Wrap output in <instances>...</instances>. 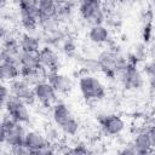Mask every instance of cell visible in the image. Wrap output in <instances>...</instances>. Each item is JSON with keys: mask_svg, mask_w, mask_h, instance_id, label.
<instances>
[{"mask_svg": "<svg viewBox=\"0 0 155 155\" xmlns=\"http://www.w3.org/2000/svg\"><path fill=\"white\" fill-rule=\"evenodd\" d=\"M39 0H16L18 11H33L38 8Z\"/></svg>", "mask_w": 155, "mask_h": 155, "instance_id": "cell-30", "label": "cell"}, {"mask_svg": "<svg viewBox=\"0 0 155 155\" xmlns=\"http://www.w3.org/2000/svg\"><path fill=\"white\" fill-rule=\"evenodd\" d=\"M117 153L119 154H122V155H137L136 154V150H134V148H133V145L131 143L122 144Z\"/></svg>", "mask_w": 155, "mask_h": 155, "instance_id": "cell-34", "label": "cell"}, {"mask_svg": "<svg viewBox=\"0 0 155 155\" xmlns=\"http://www.w3.org/2000/svg\"><path fill=\"white\" fill-rule=\"evenodd\" d=\"M153 38V23H144L142 28V41L149 44Z\"/></svg>", "mask_w": 155, "mask_h": 155, "instance_id": "cell-31", "label": "cell"}, {"mask_svg": "<svg viewBox=\"0 0 155 155\" xmlns=\"http://www.w3.org/2000/svg\"><path fill=\"white\" fill-rule=\"evenodd\" d=\"M5 139H6V131L4 128V125L0 120V145L5 144Z\"/></svg>", "mask_w": 155, "mask_h": 155, "instance_id": "cell-37", "label": "cell"}, {"mask_svg": "<svg viewBox=\"0 0 155 155\" xmlns=\"http://www.w3.org/2000/svg\"><path fill=\"white\" fill-rule=\"evenodd\" d=\"M18 45L21 51H33L38 52L41 47V39L38 35L29 34L25 31H22L18 35Z\"/></svg>", "mask_w": 155, "mask_h": 155, "instance_id": "cell-16", "label": "cell"}, {"mask_svg": "<svg viewBox=\"0 0 155 155\" xmlns=\"http://www.w3.org/2000/svg\"><path fill=\"white\" fill-rule=\"evenodd\" d=\"M87 39L94 46L108 45L111 40V33L110 29L104 23L94 24V25H90L87 31Z\"/></svg>", "mask_w": 155, "mask_h": 155, "instance_id": "cell-11", "label": "cell"}, {"mask_svg": "<svg viewBox=\"0 0 155 155\" xmlns=\"http://www.w3.org/2000/svg\"><path fill=\"white\" fill-rule=\"evenodd\" d=\"M65 151L67 153H70V154H87L90 150H88V148H87L86 144H84V143H76L71 148H68Z\"/></svg>", "mask_w": 155, "mask_h": 155, "instance_id": "cell-32", "label": "cell"}, {"mask_svg": "<svg viewBox=\"0 0 155 155\" xmlns=\"http://www.w3.org/2000/svg\"><path fill=\"white\" fill-rule=\"evenodd\" d=\"M8 87H10L11 94H13V96H16L17 98H19L21 101H23L28 107L36 103L33 87H31L30 85H28V84H27L24 80H22L21 78H17V79H15L13 81H11Z\"/></svg>", "mask_w": 155, "mask_h": 155, "instance_id": "cell-9", "label": "cell"}, {"mask_svg": "<svg viewBox=\"0 0 155 155\" xmlns=\"http://www.w3.org/2000/svg\"><path fill=\"white\" fill-rule=\"evenodd\" d=\"M97 62L99 65V71L105 76V79L116 81L117 73L127 64L126 56L120 50L105 48L101 51L97 56Z\"/></svg>", "mask_w": 155, "mask_h": 155, "instance_id": "cell-1", "label": "cell"}, {"mask_svg": "<svg viewBox=\"0 0 155 155\" xmlns=\"http://www.w3.org/2000/svg\"><path fill=\"white\" fill-rule=\"evenodd\" d=\"M19 65H21V69H40L41 67H40L38 52L21 51Z\"/></svg>", "mask_w": 155, "mask_h": 155, "instance_id": "cell-18", "label": "cell"}, {"mask_svg": "<svg viewBox=\"0 0 155 155\" xmlns=\"http://www.w3.org/2000/svg\"><path fill=\"white\" fill-rule=\"evenodd\" d=\"M116 81L127 91H138L144 87L147 80L138 65L127 63L116 75Z\"/></svg>", "mask_w": 155, "mask_h": 155, "instance_id": "cell-3", "label": "cell"}, {"mask_svg": "<svg viewBox=\"0 0 155 155\" xmlns=\"http://www.w3.org/2000/svg\"><path fill=\"white\" fill-rule=\"evenodd\" d=\"M23 144L30 151V154H38L44 147L48 144L45 134L38 130H27Z\"/></svg>", "mask_w": 155, "mask_h": 155, "instance_id": "cell-13", "label": "cell"}, {"mask_svg": "<svg viewBox=\"0 0 155 155\" xmlns=\"http://www.w3.org/2000/svg\"><path fill=\"white\" fill-rule=\"evenodd\" d=\"M145 80L149 82L150 88H153L154 86V79H155V68H154V63L153 61H144L143 62V69H142Z\"/></svg>", "mask_w": 155, "mask_h": 155, "instance_id": "cell-29", "label": "cell"}, {"mask_svg": "<svg viewBox=\"0 0 155 155\" xmlns=\"http://www.w3.org/2000/svg\"><path fill=\"white\" fill-rule=\"evenodd\" d=\"M57 21L62 24H67L73 19V5L70 1H58V7H57V12L56 16Z\"/></svg>", "mask_w": 155, "mask_h": 155, "instance_id": "cell-19", "label": "cell"}, {"mask_svg": "<svg viewBox=\"0 0 155 155\" xmlns=\"http://www.w3.org/2000/svg\"><path fill=\"white\" fill-rule=\"evenodd\" d=\"M0 62H4V54H2V47L0 45Z\"/></svg>", "mask_w": 155, "mask_h": 155, "instance_id": "cell-39", "label": "cell"}, {"mask_svg": "<svg viewBox=\"0 0 155 155\" xmlns=\"http://www.w3.org/2000/svg\"><path fill=\"white\" fill-rule=\"evenodd\" d=\"M8 33H10V30L7 28V24L0 19V40H4Z\"/></svg>", "mask_w": 155, "mask_h": 155, "instance_id": "cell-36", "label": "cell"}, {"mask_svg": "<svg viewBox=\"0 0 155 155\" xmlns=\"http://www.w3.org/2000/svg\"><path fill=\"white\" fill-rule=\"evenodd\" d=\"M38 54L40 67L46 73V75L51 71H57V68L59 65V57L53 46L41 45V47L38 51Z\"/></svg>", "mask_w": 155, "mask_h": 155, "instance_id": "cell-8", "label": "cell"}, {"mask_svg": "<svg viewBox=\"0 0 155 155\" xmlns=\"http://www.w3.org/2000/svg\"><path fill=\"white\" fill-rule=\"evenodd\" d=\"M76 48H78V46H76L75 40L73 38H69L68 35L61 42V50L67 56H74V54H76Z\"/></svg>", "mask_w": 155, "mask_h": 155, "instance_id": "cell-28", "label": "cell"}, {"mask_svg": "<svg viewBox=\"0 0 155 155\" xmlns=\"http://www.w3.org/2000/svg\"><path fill=\"white\" fill-rule=\"evenodd\" d=\"M104 24L111 29V28H119L122 24V16L120 15V12L116 11H110V12H105V19H104Z\"/></svg>", "mask_w": 155, "mask_h": 155, "instance_id": "cell-25", "label": "cell"}, {"mask_svg": "<svg viewBox=\"0 0 155 155\" xmlns=\"http://www.w3.org/2000/svg\"><path fill=\"white\" fill-rule=\"evenodd\" d=\"M4 109H5V113H7L15 121L23 125H27L30 122L31 115L28 109V105L16 96L10 94L7 97L4 104Z\"/></svg>", "mask_w": 155, "mask_h": 155, "instance_id": "cell-5", "label": "cell"}, {"mask_svg": "<svg viewBox=\"0 0 155 155\" xmlns=\"http://www.w3.org/2000/svg\"><path fill=\"white\" fill-rule=\"evenodd\" d=\"M33 91H34L36 103L42 107L50 108L58 101V98H57L58 93L54 91V88L47 80H44V81L36 84L35 86H33Z\"/></svg>", "mask_w": 155, "mask_h": 155, "instance_id": "cell-7", "label": "cell"}, {"mask_svg": "<svg viewBox=\"0 0 155 155\" xmlns=\"http://www.w3.org/2000/svg\"><path fill=\"white\" fill-rule=\"evenodd\" d=\"M25 128L23 124L19 122H15L11 127H8L6 130V139H5V144L10 148L13 145H19L23 144L24 142V136H25Z\"/></svg>", "mask_w": 155, "mask_h": 155, "instance_id": "cell-14", "label": "cell"}, {"mask_svg": "<svg viewBox=\"0 0 155 155\" xmlns=\"http://www.w3.org/2000/svg\"><path fill=\"white\" fill-rule=\"evenodd\" d=\"M58 127H59V130H61V132H62L63 136L74 137L80 131V122L74 116H71L67 121H64L63 124H61Z\"/></svg>", "mask_w": 155, "mask_h": 155, "instance_id": "cell-23", "label": "cell"}, {"mask_svg": "<svg viewBox=\"0 0 155 155\" xmlns=\"http://www.w3.org/2000/svg\"><path fill=\"white\" fill-rule=\"evenodd\" d=\"M8 2H10V0H0V11L6 8L8 6Z\"/></svg>", "mask_w": 155, "mask_h": 155, "instance_id": "cell-38", "label": "cell"}, {"mask_svg": "<svg viewBox=\"0 0 155 155\" xmlns=\"http://www.w3.org/2000/svg\"><path fill=\"white\" fill-rule=\"evenodd\" d=\"M39 29L44 33H52L56 31L57 29L61 28V23L57 21L56 17H46V16H40L39 17Z\"/></svg>", "mask_w": 155, "mask_h": 155, "instance_id": "cell-21", "label": "cell"}, {"mask_svg": "<svg viewBox=\"0 0 155 155\" xmlns=\"http://www.w3.org/2000/svg\"><path fill=\"white\" fill-rule=\"evenodd\" d=\"M96 119L101 126V130L107 137H117L124 133L126 130L125 120L114 113H99L96 115Z\"/></svg>", "mask_w": 155, "mask_h": 155, "instance_id": "cell-4", "label": "cell"}, {"mask_svg": "<svg viewBox=\"0 0 155 155\" xmlns=\"http://www.w3.org/2000/svg\"><path fill=\"white\" fill-rule=\"evenodd\" d=\"M131 144L133 145L137 155H147L154 151V144L151 143L145 127L139 128L133 133Z\"/></svg>", "mask_w": 155, "mask_h": 155, "instance_id": "cell-12", "label": "cell"}, {"mask_svg": "<svg viewBox=\"0 0 155 155\" xmlns=\"http://www.w3.org/2000/svg\"><path fill=\"white\" fill-rule=\"evenodd\" d=\"M42 133L45 134L47 142L51 143V144L59 143L62 140V136H63L62 132H61V130H59V127L56 124H53V125H51V124L50 125H46V127H45V130H44Z\"/></svg>", "mask_w": 155, "mask_h": 155, "instance_id": "cell-24", "label": "cell"}, {"mask_svg": "<svg viewBox=\"0 0 155 155\" xmlns=\"http://www.w3.org/2000/svg\"><path fill=\"white\" fill-rule=\"evenodd\" d=\"M46 80L52 85L54 91L58 94H68L71 92L74 87V82L70 76L58 73V71H51L46 75Z\"/></svg>", "mask_w": 155, "mask_h": 155, "instance_id": "cell-10", "label": "cell"}, {"mask_svg": "<svg viewBox=\"0 0 155 155\" xmlns=\"http://www.w3.org/2000/svg\"><path fill=\"white\" fill-rule=\"evenodd\" d=\"M11 94L10 92V87L6 85V82H4L1 86H0V110L4 108V104L7 99V97Z\"/></svg>", "mask_w": 155, "mask_h": 155, "instance_id": "cell-33", "label": "cell"}, {"mask_svg": "<svg viewBox=\"0 0 155 155\" xmlns=\"http://www.w3.org/2000/svg\"><path fill=\"white\" fill-rule=\"evenodd\" d=\"M51 116H52L53 124H56L57 126H59L61 124H63L64 121H67L69 117H71L73 116V113H71V109L69 108V105L65 102L57 101L51 107Z\"/></svg>", "mask_w": 155, "mask_h": 155, "instance_id": "cell-15", "label": "cell"}, {"mask_svg": "<svg viewBox=\"0 0 155 155\" xmlns=\"http://www.w3.org/2000/svg\"><path fill=\"white\" fill-rule=\"evenodd\" d=\"M78 12L81 19L88 24H102L105 19V10L104 5H94V4H81L78 2Z\"/></svg>", "mask_w": 155, "mask_h": 155, "instance_id": "cell-6", "label": "cell"}, {"mask_svg": "<svg viewBox=\"0 0 155 155\" xmlns=\"http://www.w3.org/2000/svg\"><path fill=\"white\" fill-rule=\"evenodd\" d=\"M8 151L12 153V154H16V155H19V154H30V151L25 148L24 144H19V145L10 147V148H8Z\"/></svg>", "mask_w": 155, "mask_h": 155, "instance_id": "cell-35", "label": "cell"}, {"mask_svg": "<svg viewBox=\"0 0 155 155\" xmlns=\"http://www.w3.org/2000/svg\"><path fill=\"white\" fill-rule=\"evenodd\" d=\"M58 7L57 0H39L38 1V10L40 16L46 17H54Z\"/></svg>", "mask_w": 155, "mask_h": 155, "instance_id": "cell-22", "label": "cell"}, {"mask_svg": "<svg viewBox=\"0 0 155 155\" xmlns=\"http://www.w3.org/2000/svg\"><path fill=\"white\" fill-rule=\"evenodd\" d=\"M21 68L7 62H0V80L2 82H11L19 78Z\"/></svg>", "mask_w": 155, "mask_h": 155, "instance_id": "cell-20", "label": "cell"}, {"mask_svg": "<svg viewBox=\"0 0 155 155\" xmlns=\"http://www.w3.org/2000/svg\"><path fill=\"white\" fill-rule=\"evenodd\" d=\"M0 19L2 22H5L6 24H16L18 23L19 19V15H18V10H13V8H4L2 11H0Z\"/></svg>", "mask_w": 155, "mask_h": 155, "instance_id": "cell-26", "label": "cell"}, {"mask_svg": "<svg viewBox=\"0 0 155 155\" xmlns=\"http://www.w3.org/2000/svg\"><path fill=\"white\" fill-rule=\"evenodd\" d=\"M19 78L33 87L36 84L46 80V73L41 68L40 69H21Z\"/></svg>", "mask_w": 155, "mask_h": 155, "instance_id": "cell-17", "label": "cell"}, {"mask_svg": "<svg viewBox=\"0 0 155 155\" xmlns=\"http://www.w3.org/2000/svg\"><path fill=\"white\" fill-rule=\"evenodd\" d=\"M57 1H64V0H57Z\"/></svg>", "mask_w": 155, "mask_h": 155, "instance_id": "cell-40", "label": "cell"}, {"mask_svg": "<svg viewBox=\"0 0 155 155\" xmlns=\"http://www.w3.org/2000/svg\"><path fill=\"white\" fill-rule=\"evenodd\" d=\"M147 52H148L147 44H144V42L142 41V42L136 44V45L133 46V48H132V51H131L130 53L136 58V61H137V62H138V64H139V63H142V62L147 61Z\"/></svg>", "mask_w": 155, "mask_h": 155, "instance_id": "cell-27", "label": "cell"}, {"mask_svg": "<svg viewBox=\"0 0 155 155\" xmlns=\"http://www.w3.org/2000/svg\"><path fill=\"white\" fill-rule=\"evenodd\" d=\"M78 87L81 97L88 103L101 102L107 97V87L96 74H81L78 81Z\"/></svg>", "mask_w": 155, "mask_h": 155, "instance_id": "cell-2", "label": "cell"}]
</instances>
